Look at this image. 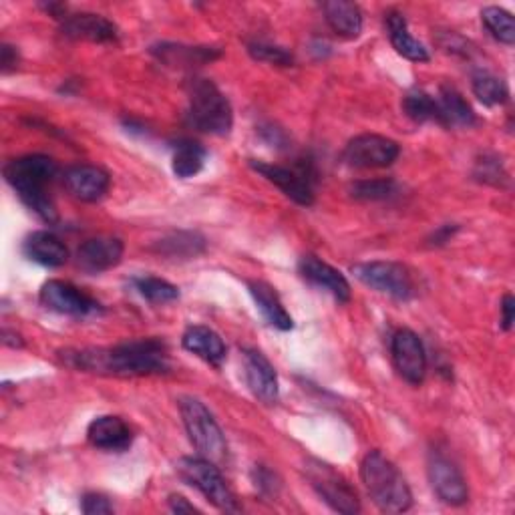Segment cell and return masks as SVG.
Returning a JSON list of instances; mask_svg holds the SVG:
<instances>
[{
  "label": "cell",
  "instance_id": "6da1fadb",
  "mask_svg": "<svg viewBox=\"0 0 515 515\" xmlns=\"http://www.w3.org/2000/svg\"><path fill=\"white\" fill-rule=\"evenodd\" d=\"M63 361L79 371L115 375V377H149L169 369V351L157 338L129 340L113 349H83L63 353Z\"/></svg>",
  "mask_w": 515,
  "mask_h": 515
},
{
  "label": "cell",
  "instance_id": "7a4b0ae2",
  "mask_svg": "<svg viewBox=\"0 0 515 515\" xmlns=\"http://www.w3.org/2000/svg\"><path fill=\"white\" fill-rule=\"evenodd\" d=\"M57 161L49 155H23L5 165V180L21 202L49 226L59 222V212L49 196V186L57 178Z\"/></svg>",
  "mask_w": 515,
  "mask_h": 515
},
{
  "label": "cell",
  "instance_id": "3957f363",
  "mask_svg": "<svg viewBox=\"0 0 515 515\" xmlns=\"http://www.w3.org/2000/svg\"><path fill=\"white\" fill-rule=\"evenodd\" d=\"M361 477L381 511L403 513L413 505V495L403 473L381 451L367 453L361 465Z\"/></svg>",
  "mask_w": 515,
  "mask_h": 515
},
{
  "label": "cell",
  "instance_id": "277c9868",
  "mask_svg": "<svg viewBox=\"0 0 515 515\" xmlns=\"http://www.w3.org/2000/svg\"><path fill=\"white\" fill-rule=\"evenodd\" d=\"M188 121L198 131L210 135H228L234 125V113L228 97L210 79H192L188 85Z\"/></svg>",
  "mask_w": 515,
  "mask_h": 515
},
{
  "label": "cell",
  "instance_id": "5b68a950",
  "mask_svg": "<svg viewBox=\"0 0 515 515\" xmlns=\"http://www.w3.org/2000/svg\"><path fill=\"white\" fill-rule=\"evenodd\" d=\"M180 413L198 455L214 463L224 461L228 455V443L208 407L194 397H184L180 399Z\"/></svg>",
  "mask_w": 515,
  "mask_h": 515
},
{
  "label": "cell",
  "instance_id": "8992f818",
  "mask_svg": "<svg viewBox=\"0 0 515 515\" xmlns=\"http://www.w3.org/2000/svg\"><path fill=\"white\" fill-rule=\"evenodd\" d=\"M178 475L192 487H196L214 507L220 511H238L240 505L228 487L222 471L214 461L198 455V457H182L176 463Z\"/></svg>",
  "mask_w": 515,
  "mask_h": 515
},
{
  "label": "cell",
  "instance_id": "52a82bcc",
  "mask_svg": "<svg viewBox=\"0 0 515 515\" xmlns=\"http://www.w3.org/2000/svg\"><path fill=\"white\" fill-rule=\"evenodd\" d=\"M306 479L314 487V491L338 513H359L361 511V501L355 491V487L342 477L334 467L322 461H308L306 467Z\"/></svg>",
  "mask_w": 515,
  "mask_h": 515
},
{
  "label": "cell",
  "instance_id": "ba28073f",
  "mask_svg": "<svg viewBox=\"0 0 515 515\" xmlns=\"http://www.w3.org/2000/svg\"><path fill=\"white\" fill-rule=\"evenodd\" d=\"M353 274L365 286L387 294L395 300L407 302L415 296V282L407 266L391 260H375L353 266Z\"/></svg>",
  "mask_w": 515,
  "mask_h": 515
},
{
  "label": "cell",
  "instance_id": "9c48e42d",
  "mask_svg": "<svg viewBox=\"0 0 515 515\" xmlns=\"http://www.w3.org/2000/svg\"><path fill=\"white\" fill-rule=\"evenodd\" d=\"M250 167L270 184H274L286 198L298 206L314 204V171L308 163H296L294 167L274 165L250 159Z\"/></svg>",
  "mask_w": 515,
  "mask_h": 515
},
{
  "label": "cell",
  "instance_id": "30bf717a",
  "mask_svg": "<svg viewBox=\"0 0 515 515\" xmlns=\"http://www.w3.org/2000/svg\"><path fill=\"white\" fill-rule=\"evenodd\" d=\"M399 153L401 147L397 141L383 135L365 133L349 141L342 159L347 161V165L357 169H381L393 165Z\"/></svg>",
  "mask_w": 515,
  "mask_h": 515
},
{
  "label": "cell",
  "instance_id": "8fae6325",
  "mask_svg": "<svg viewBox=\"0 0 515 515\" xmlns=\"http://www.w3.org/2000/svg\"><path fill=\"white\" fill-rule=\"evenodd\" d=\"M41 304L57 314L65 316H91L101 312V304L89 294L79 290L75 284L65 280H49L41 288Z\"/></svg>",
  "mask_w": 515,
  "mask_h": 515
},
{
  "label": "cell",
  "instance_id": "7c38bea8",
  "mask_svg": "<svg viewBox=\"0 0 515 515\" xmlns=\"http://www.w3.org/2000/svg\"><path fill=\"white\" fill-rule=\"evenodd\" d=\"M391 355L397 373L411 385H421L427 375V355L421 338L409 330L401 328L391 340Z\"/></svg>",
  "mask_w": 515,
  "mask_h": 515
},
{
  "label": "cell",
  "instance_id": "4fadbf2b",
  "mask_svg": "<svg viewBox=\"0 0 515 515\" xmlns=\"http://www.w3.org/2000/svg\"><path fill=\"white\" fill-rule=\"evenodd\" d=\"M429 481L433 491L447 505H463L469 499V489L459 467L443 453H431L429 457Z\"/></svg>",
  "mask_w": 515,
  "mask_h": 515
},
{
  "label": "cell",
  "instance_id": "5bb4252c",
  "mask_svg": "<svg viewBox=\"0 0 515 515\" xmlns=\"http://www.w3.org/2000/svg\"><path fill=\"white\" fill-rule=\"evenodd\" d=\"M63 184L75 200L93 204V202H99L109 192L111 178L105 169L83 163V165H73L65 171Z\"/></svg>",
  "mask_w": 515,
  "mask_h": 515
},
{
  "label": "cell",
  "instance_id": "9a60e30c",
  "mask_svg": "<svg viewBox=\"0 0 515 515\" xmlns=\"http://www.w3.org/2000/svg\"><path fill=\"white\" fill-rule=\"evenodd\" d=\"M123 242L113 236L91 238L77 250V266L87 274H101L123 260Z\"/></svg>",
  "mask_w": 515,
  "mask_h": 515
},
{
  "label": "cell",
  "instance_id": "2e32d148",
  "mask_svg": "<svg viewBox=\"0 0 515 515\" xmlns=\"http://www.w3.org/2000/svg\"><path fill=\"white\" fill-rule=\"evenodd\" d=\"M298 270L302 274V278L322 290H326L328 294H332V298L336 302H349L351 300V284L345 278L340 270L332 268L330 264L322 262L316 256H302L298 262Z\"/></svg>",
  "mask_w": 515,
  "mask_h": 515
},
{
  "label": "cell",
  "instance_id": "e0dca14e",
  "mask_svg": "<svg viewBox=\"0 0 515 515\" xmlns=\"http://www.w3.org/2000/svg\"><path fill=\"white\" fill-rule=\"evenodd\" d=\"M244 367H246V383L256 399L266 405L278 401V375L274 365L256 349L244 351Z\"/></svg>",
  "mask_w": 515,
  "mask_h": 515
},
{
  "label": "cell",
  "instance_id": "ac0fdd59",
  "mask_svg": "<svg viewBox=\"0 0 515 515\" xmlns=\"http://www.w3.org/2000/svg\"><path fill=\"white\" fill-rule=\"evenodd\" d=\"M61 33L75 41H91V43H115L119 37L117 27L95 13H77L67 15L61 23Z\"/></svg>",
  "mask_w": 515,
  "mask_h": 515
},
{
  "label": "cell",
  "instance_id": "d6986e66",
  "mask_svg": "<svg viewBox=\"0 0 515 515\" xmlns=\"http://www.w3.org/2000/svg\"><path fill=\"white\" fill-rule=\"evenodd\" d=\"M87 439L97 449L121 453L131 447L133 433L121 417L103 415V417H97L95 421H91V425L87 429Z\"/></svg>",
  "mask_w": 515,
  "mask_h": 515
},
{
  "label": "cell",
  "instance_id": "ffe728a7",
  "mask_svg": "<svg viewBox=\"0 0 515 515\" xmlns=\"http://www.w3.org/2000/svg\"><path fill=\"white\" fill-rule=\"evenodd\" d=\"M182 345L188 353L200 357L202 361H206L212 367H220L228 355V349L224 345L222 336L216 330H212L210 326H202V324L190 326L184 332Z\"/></svg>",
  "mask_w": 515,
  "mask_h": 515
},
{
  "label": "cell",
  "instance_id": "44dd1931",
  "mask_svg": "<svg viewBox=\"0 0 515 515\" xmlns=\"http://www.w3.org/2000/svg\"><path fill=\"white\" fill-rule=\"evenodd\" d=\"M29 260L45 266V268H59L69 260V250L61 242L59 236L53 232H35L25 240L23 246Z\"/></svg>",
  "mask_w": 515,
  "mask_h": 515
},
{
  "label": "cell",
  "instance_id": "7402d4cb",
  "mask_svg": "<svg viewBox=\"0 0 515 515\" xmlns=\"http://www.w3.org/2000/svg\"><path fill=\"white\" fill-rule=\"evenodd\" d=\"M248 290L258 306V310L262 312V316L266 318V322L278 330H292L294 328V320L288 314V310L284 308L278 292L262 280H252L248 282Z\"/></svg>",
  "mask_w": 515,
  "mask_h": 515
},
{
  "label": "cell",
  "instance_id": "603a6c76",
  "mask_svg": "<svg viewBox=\"0 0 515 515\" xmlns=\"http://www.w3.org/2000/svg\"><path fill=\"white\" fill-rule=\"evenodd\" d=\"M328 27L342 39H357L363 33V13L347 0H330L322 5Z\"/></svg>",
  "mask_w": 515,
  "mask_h": 515
},
{
  "label": "cell",
  "instance_id": "cb8c5ba5",
  "mask_svg": "<svg viewBox=\"0 0 515 515\" xmlns=\"http://www.w3.org/2000/svg\"><path fill=\"white\" fill-rule=\"evenodd\" d=\"M151 53L169 67H196L204 63H212L222 53L212 47H184V45H171L163 43L151 49Z\"/></svg>",
  "mask_w": 515,
  "mask_h": 515
},
{
  "label": "cell",
  "instance_id": "d4e9b609",
  "mask_svg": "<svg viewBox=\"0 0 515 515\" xmlns=\"http://www.w3.org/2000/svg\"><path fill=\"white\" fill-rule=\"evenodd\" d=\"M387 31H389V39H391V45L395 47V51L409 59V61H415V63H427L431 57H429V51L425 49L423 43H419L411 33H409V27H407V19L397 13V11H391L387 15Z\"/></svg>",
  "mask_w": 515,
  "mask_h": 515
},
{
  "label": "cell",
  "instance_id": "484cf974",
  "mask_svg": "<svg viewBox=\"0 0 515 515\" xmlns=\"http://www.w3.org/2000/svg\"><path fill=\"white\" fill-rule=\"evenodd\" d=\"M437 105L439 123L445 127H473L477 123L471 105L455 87H441Z\"/></svg>",
  "mask_w": 515,
  "mask_h": 515
},
{
  "label": "cell",
  "instance_id": "4316f807",
  "mask_svg": "<svg viewBox=\"0 0 515 515\" xmlns=\"http://www.w3.org/2000/svg\"><path fill=\"white\" fill-rule=\"evenodd\" d=\"M208 159V151L204 145L192 139H182L174 147V159H171V169L180 180H190L198 176L204 169Z\"/></svg>",
  "mask_w": 515,
  "mask_h": 515
},
{
  "label": "cell",
  "instance_id": "83f0119b",
  "mask_svg": "<svg viewBox=\"0 0 515 515\" xmlns=\"http://www.w3.org/2000/svg\"><path fill=\"white\" fill-rule=\"evenodd\" d=\"M153 250L167 258L192 260L206 252V240L196 232H176V234H169L167 238L155 242Z\"/></svg>",
  "mask_w": 515,
  "mask_h": 515
},
{
  "label": "cell",
  "instance_id": "f1b7e54d",
  "mask_svg": "<svg viewBox=\"0 0 515 515\" xmlns=\"http://www.w3.org/2000/svg\"><path fill=\"white\" fill-rule=\"evenodd\" d=\"M473 93L475 97L487 105V107H495V105H503L509 99V89L507 83L487 71H479L473 75Z\"/></svg>",
  "mask_w": 515,
  "mask_h": 515
},
{
  "label": "cell",
  "instance_id": "f546056e",
  "mask_svg": "<svg viewBox=\"0 0 515 515\" xmlns=\"http://www.w3.org/2000/svg\"><path fill=\"white\" fill-rule=\"evenodd\" d=\"M403 111L409 119L415 123H427V121H437L439 123V105L437 97L429 95L423 89H413L405 95L403 99Z\"/></svg>",
  "mask_w": 515,
  "mask_h": 515
},
{
  "label": "cell",
  "instance_id": "4dcf8cb0",
  "mask_svg": "<svg viewBox=\"0 0 515 515\" xmlns=\"http://www.w3.org/2000/svg\"><path fill=\"white\" fill-rule=\"evenodd\" d=\"M133 286L151 304H167V302H174L180 298L178 286H174L163 278H157V276L133 278Z\"/></svg>",
  "mask_w": 515,
  "mask_h": 515
},
{
  "label": "cell",
  "instance_id": "1f68e13d",
  "mask_svg": "<svg viewBox=\"0 0 515 515\" xmlns=\"http://www.w3.org/2000/svg\"><path fill=\"white\" fill-rule=\"evenodd\" d=\"M481 21L489 35L503 43V45H513L515 43V21L511 13L499 7H487L481 11Z\"/></svg>",
  "mask_w": 515,
  "mask_h": 515
},
{
  "label": "cell",
  "instance_id": "d6a6232c",
  "mask_svg": "<svg viewBox=\"0 0 515 515\" xmlns=\"http://www.w3.org/2000/svg\"><path fill=\"white\" fill-rule=\"evenodd\" d=\"M349 192L361 202H383L393 198L399 192V186L393 180H361L355 182Z\"/></svg>",
  "mask_w": 515,
  "mask_h": 515
},
{
  "label": "cell",
  "instance_id": "836d02e7",
  "mask_svg": "<svg viewBox=\"0 0 515 515\" xmlns=\"http://www.w3.org/2000/svg\"><path fill=\"white\" fill-rule=\"evenodd\" d=\"M475 180L491 184V186H501L503 180H507L505 169L501 165V161L495 155H483L477 163H475V171H473Z\"/></svg>",
  "mask_w": 515,
  "mask_h": 515
},
{
  "label": "cell",
  "instance_id": "e575fe53",
  "mask_svg": "<svg viewBox=\"0 0 515 515\" xmlns=\"http://www.w3.org/2000/svg\"><path fill=\"white\" fill-rule=\"evenodd\" d=\"M248 51L256 61H262V63H270V65H278V67H290L294 63L292 53L284 51L282 47H274V45H266V43H252L248 47Z\"/></svg>",
  "mask_w": 515,
  "mask_h": 515
},
{
  "label": "cell",
  "instance_id": "d590c367",
  "mask_svg": "<svg viewBox=\"0 0 515 515\" xmlns=\"http://www.w3.org/2000/svg\"><path fill=\"white\" fill-rule=\"evenodd\" d=\"M252 479H254L256 489L264 495H276L278 489H280V483L276 481V475L270 469H266L264 465H256V469L252 473Z\"/></svg>",
  "mask_w": 515,
  "mask_h": 515
},
{
  "label": "cell",
  "instance_id": "8d00e7d4",
  "mask_svg": "<svg viewBox=\"0 0 515 515\" xmlns=\"http://www.w3.org/2000/svg\"><path fill=\"white\" fill-rule=\"evenodd\" d=\"M81 509L87 515H105L113 513V503L101 493H87L81 501Z\"/></svg>",
  "mask_w": 515,
  "mask_h": 515
},
{
  "label": "cell",
  "instance_id": "74e56055",
  "mask_svg": "<svg viewBox=\"0 0 515 515\" xmlns=\"http://www.w3.org/2000/svg\"><path fill=\"white\" fill-rule=\"evenodd\" d=\"M513 320H515V300L511 294H505L501 302V328L511 330Z\"/></svg>",
  "mask_w": 515,
  "mask_h": 515
},
{
  "label": "cell",
  "instance_id": "f35d334b",
  "mask_svg": "<svg viewBox=\"0 0 515 515\" xmlns=\"http://www.w3.org/2000/svg\"><path fill=\"white\" fill-rule=\"evenodd\" d=\"M0 63H3V73H11L19 63L17 49L11 45H3V59H0Z\"/></svg>",
  "mask_w": 515,
  "mask_h": 515
},
{
  "label": "cell",
  "instance_id": "ab89813d",
  "mask_svg": "<svg viewBox=\"0 0 515 515\" xmlns=\"http://www.w3.org/2000/svg\"><path fill=\"white\" fill-rule=\"evenodd\" d=\"M169 507H171V511H176V513H196L198 509L186 499V497H182V495H171L169 497Z\"/></svg>",
  "mask_w": 515,
  "mask_h": 515
},
{
  "label": "cell",
  "instance_id": "60d3db41",
  "mask_svg": "<svg viewBox=\"0 0 515 515\" xmlns=\"http://www.w3.org/2000/svg\"><path fill=\"white\" fill-rule=\"evenodd\" d=\"M453 232H457V226H443L441 230H437L435 232V236H433V244H445V242H449V238L453 236Z\"/></svg>",
  "mask_w": 515,
  "mask_h": 515
}]
</instances>
